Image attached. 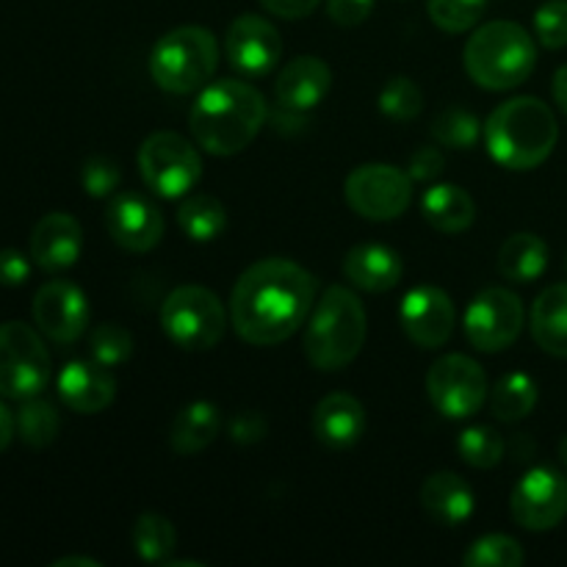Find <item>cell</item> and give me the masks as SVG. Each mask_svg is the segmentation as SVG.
I'll list each match as a JSON object with an SVG mask.
<instances>
[{
    "mask_svg": "<svg viewBox=\"0 0 567 567\" xmlns=\"http://www.w3.org/2000/svg\"><path fill=\"white\" fill-rule=\"evenodd\" d=\"M316 305V277L288 258L249 266L230 293V321L241 341L275 347L308 321Z\"/></svg>",
    "mask_w": 567,
    "mask_h": 567,
    "instance_id": "obj_1",
    "label": "cell"
},
{
    "mask_svg": "<svg viewBox=\"0 0 567 567\" xmlns=\"http://www.w3.org/2000/svg\"><path fill=\"white\" fill-rule=\"evenodd\" d=\"M264 122V94L252 83L236 78H221L199 89L188 114L194 142L210 155H236L247 150Z\"/></svg>",
    "mask_w": 567,
    "mask_h": 567,
    "instance_id": "obj_2",
    "label": "cell"
},
{
    "mask_svg": "<svg viewBox=\"0 0 567 567\" xmlns=\"http://www.w3.org/2000/svg\"><path fill=\"white\" fill-rule=\"evenodd\" d=\"M559 138L554 111L540 97H513L485 122V147L498 166L529 172L546 164Z\"/></svg>",
    "mask_w": 567,
    "mask_h": 567,
    "instance_id": "obj_3",
    "label": "cell"
},
{
    "mask_svg": "<svg viewBox=\"0 0 567 567\" xmlns=\"http://www.w3.org/2000/svg\"><path fill=\"white\" fill-rule=\"evenodd\" d=\"M369 336V316L358 293L330 286L308 316L305 358L319 371H341L352 363Z\"/></svg>",
    "mask_w": 567,
    "mask_h": 567,
    "instance_id": "obj_4",
    "label": "cell"
},
{
    "mask_svg": "<svg viewBox=\"0 0 567 567\" xmlns=\"http://www.w3.org/2000/svg\"><path fill=\"white\" fill-rule=\"evenodd\" d=\"M463 64L476 86L507 92L529 81L537 64V44L518 22H485L468 37Z\"/></svg>",
    "mask_w": 567,
    "mask_h": 567,
    "instance_id": "obj_5",
    "label": "cell"
},
{
    "mask_svg": "<svg viewBox=\"0 0 567 567\" xmlns=\"http://www.w3.org/2000/svg\"><path fill=\"white\" fill-rule=\"evenodd\" d=\"M216 64L219 44L203 25H181L164 33L150 53V75L169 94H192L208 86Z\"/></svg>",
    "mask_w": 567,
    "mask_h": 567,
    "instance_id": "obj_6",
    "label": "cell"
},
{
    "mask_svg": "<svg viewBox=\"0 0 567 567\" xmlns=\"http://www.w3.org/2000/svg\"><path fill=\"white\" fill-rule=\"evenodd\" d=\"M161 327L183 352H208L225 336V305L210 288L181 286L161 305Z\"/></svg>",
    "mask_w": 567,
    "mask_h": 567,
    "instance_id": "obj_7",
    "label": "cell"
},
{
    "mask_svg": "<svg viewBox=\"0 0 567 567\" xmlns=\"http://www.w3.org/2000/svg\"><path fill=\"white\" fill-rule=\"evenodd\" d=\"M50 352L42 336L25 321L0 324V396L25 399L39 396L50 382Z\"/></svg>",
    "mask_w": 567,
    "mask_h": 567,
    "instance_id": "obj_8",
    "label": "cell"
},
{
    "mask_svg": "<svg viewBox=\"0 0 567 567\" xmlns=\"http://www.w3.org/2000/svg\"><path fill=\"white\" fill-rule=\"evenodd\" d=\"M138 172L144 186L164 199L186 197L203 177V158L188 138L175 131H158L138 147Z\"/></svg>",
    "mask_w": 567,
    "mask_h": 567,
    "instance_id": "obj_9",
    "label": "cell"
},
{
    "mask_svg": "<svg viewBox=\"0 0 567 567\" xmlns=\"http://www.w3.org/2000/svg\"><path fill=\"white\" fill-rule=\"evenodd\" d=\"M413 177L391 164H363L343 183L347 205L369 221H393L413 203Z\"/></svg>",
    "mask_w": 567,
    "mask_h": 567,
    "instance_id": "obj_10",
    "label": "cell"
},
{
    "mask_svg": "<svg viewBox=\"0 0 567 567\" xmlns=\"http://www.w3.org/2000/svg\"><path fill=\"white\" fill-rule=\"evenodd\" d=\"M426 393L432 408L452 421L471 419L485 408L491 388L487 374L468 354H443L426 374Z\"/></svg>",
    "mask_w": 567,
    "mask_h": 567,
    "instance_id": "obj_11",
    "label": "cell"
},
{
    "mask_svg": "<svg viewBox=\"0 0 567 567\" xmlns=\"http://www.w3.org/2000/svg\"><path fill=\"white\" fill-rule=\"evenodd\" d=\"M526 310L518 293L509 288H485L468 302L463 316L465 338L474 349L487 354L504 352L524 332Z\"/></svg>",
    "mask_w": 567,
    "mask_h": 567,
    "instance_id": "obj_12",
    "label": "cell"
},
{
    "mask_svg": "<svg viewBox=\"0 0 567 567\" xmlns=\"http://www.w3.org/2000/svg\"><path fill=\"white\" fill-rule=\"evenodd\" d=\"M509 513L529 532L554 529L567 515V480L548 465L526 471L509 496Z\"/></svg>",
    "mask_w": 567,
    "mask_h": 567,
    "instance_id": "obj_13",
    "label": "cell"
},
{
    "mask_svg": "<svg viewBox=\"0 0 567 567\" xmlns=\"http://www.w3.org/2000/svg\"><path fill=\"white\" fill-rule=\"evenodd\" d=\"M33 324L59 347L81 341L89 324V299L75 282L50 280L33 297Z\"/></svg>",
    "mask_w": 567,
    "mask_h": 567,
    "instance_id": "obj_14",
    "label": "cell"
},
{
    "mask_svg": "<svg viewBox=\"0 0 567 567\" xmlns=\"http://www.w3.org/2000/svg\"><path fill=\"white\" fill-rule=\"evenodd\" d=\"M105 230L127 252H150L164 238L166 221L158 205L138 192H116L105 208Z\"/></svg>",
    "mask_w": 567,
    "mask_h": 567,
    "instance_id": "obj_15",
    "label": "cell"
},
{
    "mask_svg": "<svg viewBox=\"0 0 567 567\" xmlns=\"http://www.w3.org/2000/svg\"><path fill=\"white\" fill-rule=\"evenodd\" d=\"M227 61L244 78H264L280 64V31L260 14H241L230 22L225 37Z\"/></svg>",
    "mask_w": 567,
    "mask_h": 567,
    "instance_id": "obj_16",
    "label": "cell"
},
{
    "mask_svg": "<svg viewBox=\"0 0 567 567\" xmlns=\"http://www.w3.org/2000/svg\"><path fill=\"white\" fill-rule=\"evenodd\" d=\"M399 324L415 347L441 349L457 324V308L443 288L419 286L404 293L399 305Z\"/></svg>",
    "mask_w": 567,
    "mask_h": 567,
    "instance_id": "obj_17",
    "label": "cell"
},
{
    "mask_svg": "<svg viewBox=\"0 0 567 567\" xmlns=\"http://www.w3.org/2000/svg\"><path fill=\"white\" fill-rule=\"evenodd\" d=\"M332 89V70L319 55H299L288 61L275 81V97L282 111L308 114Z\"/></svg>",
    "mask_w": 567,
    "mask_h": 567,
    "instance_id": "obj_18",
    "label": "cell"
},
{
    "mask_svg": "<svg viewBox=\"0 0 567 567\" xmlns=\"http://www.w3.org/2000/svg\"><path fill=\"white\" fill-rule=\"evenodd\" d=\"M28 247H31L33 264L42 271L55 275V271H64L70 266H75V260L81 258L83 230L75 216L55 210V214L42 216L37 221Z\"/></svg>",
    "mask_w": 567,
    "mask_h": 567,
    "instance_id": "obj_19",
    "label": "cell"
},
{
    "mask_svg": "<svg viewBox=\"0 0 567 567\" xmlns=\"http://www.w3.org/2000/svg\"><path fill=\"white\" fill-rule=\"evenodd\" d=\"M55 388H59L61 402L83 415L103 413L116 396V380L97 360H72V363H66L59 371Z\"/></svg>",
    "mask_w": 567,
    "mask_h": 567,
    "instance_id": "obj_20",
    "label": "cell"
},
{
    "mask_svg": "<svg viewBox=\"0 0 567 567\" xmlns=\"http://www.w3.org/2000/svg\"><path fill=\"white\" fill-rule=\"evenodd\" d=\"M365 426H369L365 408L352 393H330L313 410L316 441L336 452L352 449L365 435Z\"/></svg>",
    "mask_w": 567,
    "mask_h": 567,
    "instance_id": "obj_21",
    "label": "cell"
},
{
    "mask_svg": "<svg viewBox=\"0 0 567 567\" xmlns=\"http://www.w3.org/2000/svg\"><path fill=\"white\" fill-rule=\"evenodd\" d=\"M402 258L385 244H358L343 258V277L365 293H385L402 280Z\"/></svg>",
    "mask_w": 567,
    "mask_h": 567,
    "instance_id": "obj_22",
    "label": "cell"
},
{
    "mask_svg": "<svg viewBox=\"0 0 567 567\" xmlns=\"http://www.w3.org/2000/svg\"><path fill=\"white\" fill-rule=\"evenodd\" d=\"M474 491L454 471H437L421 485V507L435 524L460 526L474 515Z\"/></svg>",
    "mask_w": 567,
    "mask_h": 567,
    "instance_id": "obj_23",
    "label": "cell"
},
{
    "mask_svg": "<svg viewBox=\"0 0 567 567\" xmlns=\"http://www.w3.org/2000/svg\"><path fill=\"white\" fill-rule=\"evenodd\" d=\"M421 214L437 233L457 236L474 225L476 205L465 188L454 186V183H437V186L426 188L421 197Z\"/></svg>",
    "mask_w": 567,
    "mask_h": 567,
    "instance_id": "obj_24",
    "label": "cell"
},
{
    "mask_svg": "<svg viewBox=\"0 0 567 567\" xmlns=\"http://www.w3.org/2000/svg\"><path fill=\"white\" fill-rule=\"evenodd\" d=\"M529 327L543 352L567 360V282L548 286L535 299Z\"/></svg>",
    "mask_w": 567,
    "mask_h": 567,
    "instance_id": "obj_25",
    "label": "cell"
},
{
    "mask_svg": "<svg viewBox=\"0 0 567 567\" xmlns=\"http://www.w3.org/2000/svg\"><path fill=\"white\" fill-rule=\"evenodd\" d=\"M221 413L214 402H192L175 415L169 432V446L183 457L205 452L219 437Z\"/></svg>",
    "mask_w": 567,
    "mask_h": 567,
    "instance_id": "obj_26",
    "label": "cell"
},
{
    "mask_svg": "<svg viewBox=\"0 0 567 567\" xmlns=\"http://www.w3.org/2000/svg\"><path fill=\"white\" fill-rule=\"evenodd\" d=\"M548 247L535 233H515L498 249V275L515 286H526L546 275Z\"/></svg>",
    "mask_w": 567,
    "mask_h": 567,
    "instance_id": "obj_27",
    "label": "cell"
},
{
    "mask_svg": "<svg viewBox=\"0 0 567 567\" xmlns=\"http://www.w3.org/2000/svg\"><path fill=\"white\" fill-rule=\"evenodd\" d=\"M177 225L192 241H214L227 227L225 205L214 194H188L177 208Z\"/></svg>",
    "mask_w": 567,
    "mask_h": 567,
    "instance_id": "obj_28",
    "label": "cell"
},
{
    "mask_svg": "<svg viewBox=\"0 0 567 567\" xmlns=\"http://www.w3.org/2000/svg\"><path fill=\"white\" fill-rule=\"evenodd\" d=\"M537 404V382L524 371H513V374L502 377L496 388L491 391V410L498 421H524L532 415Z\"/></svg>",
    "mask_w": 567,
    "mask_h": 567,
    "instance_id": "obj_29",
    "label": "cell"
},
{
    "mask_svg": "<svg viewBox=\"0 0 567 567\" xmlns=\"http://www.w3.org/2000/svg\"><path fill=\"white\" fill-rule=\"evenodd\" d=\"M131 546L144 563H161L172 557L177 548V532L169 518L158 513H144L138 515L136 524L131 529Z\"/></svg>",
    "mask_w": 567,
    "mask_h": 567,
    "instance_id": "obj_30",
    "label": "cell"
},
{
    "mask_svg": "<svg viewBox=\"0 0 567 567\" xmlns=\"http://www.w3.org/2000/svg\"><path fill=\"white\" fill-rule=\"evenodd\" d=\"M14 421H17V435H20V441L31 449L50 446V443L59 437V430H61L59 410L39 396L25 399L22 408L17 410Z\"/></svg>",
    "mask_w": 567,
    "mask_h": 567,
    "instance_id": "obj_31",
    "label": "cell"
},
{
    "mask_svg": "<svg viewBox=\"0 0 567 567\" xmlns=\"http://www.w3.org/2000/svg\"><path fill=\"white\" fill-rule=\"evenodd\" d=\"M457 452L471 468H496L504 460L507 443L498 435V430L480 424L463 430V435L457 437Z\"/></svg>",
    "mask_w": 567,
    "mask_h": 567,
    "instance_id": "obj_32",
    "label": "cell"
},
{
    "mask_svg": "<svg viewBox=\"0 0 567 567\" xmlns=\"http://www.w3.org/2000/svg\"><path fill=\"white\" fill-rule=\"evenodd\" d=\"M432 138L449 150H471L482 138V122L465 109H446L432 125Z\"/></svg>",
    "mask_w": 567,
    "mask_h": 567,
    "instance_id": "obj_33",
    "label": "cell"
},
{
    "mask_svg": "<svg viewBox=\"0 0 567 567\" xmlns=\"http://www.w3.org/2000/svg\"><path fill=\"white\" fill-rule=\"evenodd\" d=\"M526 554L520 543L509 535H485L463 554L468 567H520Z\"/></svg>",
    "mask_w": 567,
    "mask_h": 567,
    "instance_id": "obj_34",
    "label": "cell"
},
{
    "mask_svg": "<svg viewBox=\"0 0 567 567\" xmlns=\"http://www.w3.org/2000/svg\"><path fill=\"white\" fill-rule=\"evenodd\" d=\"M424 109V92L408 75H396L382 86L380 111L393 122H410Z\"/></svg>",
    "mask_w": 567,
    "mask_h": 567,
    "instance_id": "obj_35",
    "label": "cell"
},
{
    "mask_svg": "<svg viewBox=\"0 0 567 567\" xmlns=\"http://www.w3.org/2000/svg\"><path fill=\"white\" fill-rule=\"evenodd\" d=\"M487 9V0H430L426 11L435 28L446 33L471 31L482 20Z\"/></svg>",
    "mask_w": 567,
    "mask_h": 567,
    "instance_id": "obj_36",
    "label": "cell"
},
{
    "mask_svg": "<svg viewBox=\"0 0 567 567\" xmlns=\"http://www.w3.org/2000/svg\"><path fill=\"white\" fill-rule=\"evenodd\" d=\"M89 352L92 360H97L105 369H116V365L127 363L133 354V336L122 324H100L89 336Z\"/></svg>",
    "mask_w": 567,
    "mask_h": 567,
    "instance_id": "obj_37",
    "label": "cell"
},
{
    "mask_svg": "<svg viewBox=\"0 0 567 567\" xmlns=\"http://www.w3.org/2000/svg\"><path fill=\"white\" fill-rule=\"evenodd\" d=\"M535 37L543 48H567V0H548L535 11Z\"/></svg>",
    "mask_w": 567,
    "mask_h": 567,
    "instance_id": "obj_38",
    "label": "cell"
},
{
    "mask_svg": "<svg viewBox=\"0 0 567 567\" xmlns=\"http://www.w3.org/2000/svg\"><path fill=\"white\" fill-rule=\"evenodd\" d=\"M81 183H83V188H86L89 197L109 199V197H114L116 188H120L122 172H120V166H116V161L105 158V155H92V158L83 164Z\"/></svg>",
    "mask_w": 567,
    "mask_h": 567,
    "instance_id": "obj_39",
    "label": "cell"
},
{
    "mask_svg": "<svg viewBox=\"0 0 567 567\" xmlns=\"http://www.w3.org/2000/svg\"><path fill=\"white\" fill-rule=\"evenodd\" d=\"M374 11V0H327V14L336 25L354 28L365 22Z\"/></svg>",
    "mask_w": 567,
    "mask_h": 567,
    "instance_id": "obj_40",
    "label": "cell"
},
{
    "mask_svg": "<svg viewBox=\"0 0 567 567\" xmlns=\"http://www.w3.org/2000/svg\"><path fill=\"white\" fill-rule=\"evenodd\" d=\"M443 164H446V158H443L441 147H437V144H430V147L415 150L413 158H410L408 175L419 183H430L441 175Z\"/></svg>",
    "mask_w": 567,
    "mask_h": 567,
    "instance_id": "obj_41",
    "label": "cell"
},
{
    "mask_svg": "<svg viewBox=\"0 0 567 567\" xmlns=\"http://www.w3.org/2000/svg\"><path fill=\"white\" fill-rule=\"evenodd\" d=\"M28 277H31V264L25 255L20 249H0V286H25Z\"/></svg>",
    "mask_w": 567,
    "mask_h": 567,
    "instance_id": "obj_42",
    "label": "cell"
},
{
    "mask_svg": "<svg viewBox=\"0 0 567 567\" xmlns=\"http://www.w3.org/2000/svg\"><path fill=\"white\" fill-rule=\"evenodd\" d=\"M230 437L233 443H241V446H249V443H258L260 437H266V419L264 415L252 413H238L236 419L230 421Z\"/></svg>",
    "mask_w": 567,
    "mask_h": 567,
    "instance_id": "obj_43",
    "label": "cell"
},
{
    "mask_svg": "<svg viewBox=\"0 0 567 567\" xmlns=\"http://www.w3.org/2000/svg\"><path fill=\"white\" fill-rule=\"evenodd\" d=\"M260 3L269 14L282 17V20H302V17L313 14L321 0H260Z\"/></svg>",
    "mask_w": 567,
    "mask_h": 567,
    "instance_id": "obj_44",
    "label": "cell"
},
{
    "mask_svg": "<svg viewBox=\"0 0 567 567\" xmlns=\"http://www.w3.org/2000/svg\"><path fill=\"white\" fill-rule=\"evenodd\" d=\"M14 432H17L14 415H11V410L0 402V452L9 449V443L14 441Z\"/></svg>",
    "mask_w": 567,
    "mask_h": 567,
    "instance_id": "obj_45",
    "label": "cell"
},
{
    "mask_svg": "<svg viewBox=\"0 0 567 567\" xmlns=\"http://www.w3.org/2000/svg\"><path fill=\"white\" fill-rule=\"evenodd\" d=\"M554 100L567 114V64L559 66L557 75H554Z\"/></svg>",
    "mask_w": 567,
    "mask_h": 567,
    "instance_id": "obj_46",
    "label": "cell"
},
{
    "mask_svg": "<svg viewBox=\"0 0 567 567\" xmlns=\"http://www.w3.org/2000/svg\"><path fill=\"white\" fill-rule=\"evenodd\" d=\"M72 565H78V567H100L97 559H89V557H61V559H55V563H53V567H72Z\"/></svg>",
    "mask_w": 567,
    "mask_h": 567,
    "instance_id": "obj_47",
    "label": "cell"
},
{
    "mask_svg": "<svg viewBox=\"0 0 567 567\" xmlns=\"http://www.w3.org/2000/svg\"><path fill=\"white\" fill-rule=\"evenodd\" d=\"M559 460H563V465L567 468V435L563 437V443H559Z\"/></svg>",
    "mask_w": 567,
    "mask_h": 567,
    "instance_id": "obj_48",
    "label": "cell"
},
{
    "mask_svg": "<svg viewBox=\"0 0 567 567\" xmlns=\"http://www.w3.org/2000/svg\"><path fill=\"white\" fill-rule=\"evenodd\" d=\"M565 269H567V258H565Z\"/></svg>",
    "mask_w": 567,
    "mask_h": 567,
    "instance_id": "obj_49",
    "label": "cell"
}]
</instances>
